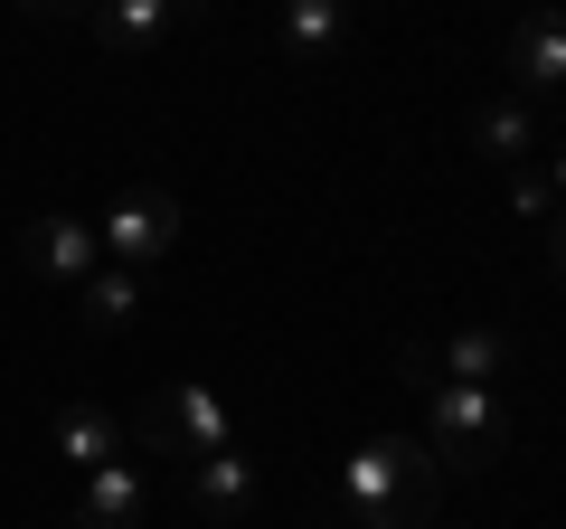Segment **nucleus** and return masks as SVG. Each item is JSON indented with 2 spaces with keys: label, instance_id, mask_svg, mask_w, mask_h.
I'll return each instance as SVG.
<instances>
[{
  "label": "nucleus",
  "instance_id": "obj_2",
  "mask_svg": "<svg viewBox=\"0 0 566 529\" xmlns=\"http://www.w3.org/2000/svg\"><path fill=\"white\" fill-rule=\"evenodd\" d=\"M520 445L501 387H463V378H424V454L434 464H501Z\"/></svg>",
  "mask_w": 566,
  "mask_h": 529
},
{
  "label": "nucleus",
  "instance_id": "obj_4",
  "mask_svg": "<svg viewBox=\"0 0 566 529\" xmlns=\"http://www.w3.org/2000/svg\"><path fill=\"white\" fill-rule=\"evenodd\" d=\"M397 369L406 378H463V387H501L510 369H520V341H510L501 322H463V331H444V341H406L397 350Z\"/></svg>",
  "mask_w": 566,
  "mask_h": 529
},
{
  "label": "nucleus",
  "instance_id": "obj_1",
  "mask_svg": "<svg viewBox=\"0 0 566 529\" xmlns=\"http://www.w3.org/2000/svg\"><path fill=\"white\" fill-rule=\"evenodd\" d=\"M434 483H444V464L424 454V435H368L322 483V510H331V529H424Z\"/></svg>",
  "mask_w": 566,
  "mask_h": 529
},
{
  "label": "nucleus",
  "instance_id": "obj_9",
  "mask_svg": "<svg viewBox=\"0 0 566 529\" xmlns=\"http://www.w3.org/2000/svg\"><path fill=\"white\" fill-rule=\"evenodd\" d=\"M510 85H520L528 104L566 85V10H528V20L510 29Z\"/></svg>",
  "mask_w": 566,
  "mask_h": 529
},
{
  "label": "nucleus",
  "instance_id": "obj_12",
  "mask_svg": "<svg viewBox=\"0 0 566 529\" xmlns=\"http://www.w3.org/2000/svg\"><path fill=\"white\" fill-rule=\"evenodd\" d=\"M48 454H57L66 473L114 464V454H123V416H104V407H85V397H76V407H57V416H48Z\"/></svg>",
  "mask_w": 566,
  "mask_h": 529
},
{
  "label": "nucleus",
  "instance_id": "obj_6",
  "mask_svg": "<svg viewBox=\"0 0 566 529\" xmlns=\"http://www.w3.org/2000/svg\"><path fill=\"white\" fill-rule=\"evenodd\" d=\"M218 0H85V20H95V39L114 48V58H142V48H161L180 20H208Z\"/></svg>",
  "mask_w": 566,
  "mask_h": 529
},
{
  "label": "nucleus",
  "instance_id": "obj_16",
  "mask_svg": "<svg viewBox=\"0 0 566 529\" xmlns=\"http://www.w3.org/2000/svg\"><path fill=\"white\" fill-rule=\"evenodd\" d=\"M547 264L566 274V208H547Z\"/></svg>",
  "mask_w": 566,
  "mask_h": 529
},
{
  "label": "nucleus",
  "instance_id": "obj_15",
  "mask_svg": "<svg viewBox=\"0 0 566 529\" xmlns=\"http://www.w3.org/2000/svg\"><path fill=\"white\" fill-rule=\"evenodd\" d=\"M528 170H538V189H547V208H566V152H557V162H528Z\"/></svg>",
  "mask_w": 566,
  "mask_h": 529
},
{
  "label": "nucleus",
  "instance_id": "obj_3",
  "mask_svg": "<svg viewBox=\"0 0 566 529\" xmlns=\"http://www.w3.org/2000/svg\"><path fill=\"white\" fill-rule=\"evenodd\" d=\"M133 435H142V454H180V464H199V454H227V445H237V407H227L208 378H170V387L142 397Z\"/></svg>",
  "mask_w": 566,
  "mask_h": 529
},
{
  "label": "nucleus",
  "instance_id": "obj_5",
  "mask_svg": "<svg viewBox=\"0 0 566 529\" xmlns=\"http://www.w3.org/2000/svg\"><path fill=\"white\" fill-rule=\"evenodd\" d=\"M95 246H104V264H133V274L170 264V246H180V199H170V189H123L95 218Z\"/></svg>",
  "mask_w": 566,
  "mask_h": 529
},
{
  "label": "nucleus",
  "instance_id": "obj_17",
  "mask_svg": "<svg viewBox=\"0 0 566 529\" xmlns=\"http://www.w3.org/2000/svg\"><path fill=\"white\" fill-rule=\"evenodd\" d=\"M20 10H39V20H85V0H20Z\"/></svg>",
  "mask_w": 566,
  "mask_h": 529
},
{
  "label": "nucleus",
  "instance_id": "obj_13",
  "mask_svg": "<svg viewBox=\"0 0 566 529\" xmlns=\"http://www.w3.org/2000/svg\"><path fill=\"white\" fill-rule=\"evenodd\" d=\"M349 29H359V10L349 0H283V58H340Z\"/></svg>",
  "mask_w": 566,
  "mask_h": 529
},
{
  "label": "nucleus",
  "instance_id": "obj_8",
  "mask_svg": "<svg viewBox=\"0 0 566 529\" xmlns=\"http://www.w3.org/2000/svg\"><path fill=\"white\" fill-rule=\"evenodd\" d=\"M472 152H482L491 170H528V162L547 152V123H538V104H528V95L482 104V114H472Z\"/></svg>",
  "mask_w": 566,
  "mask_h": 529
},
{
  "label": "nucleus",
  "instance_id": "obj_7",
  "mask_svg": "<svg viewBox=\"0 0 566 529\" xmlns=\"http://www.w3.org/2000/svg\"><path fill=\"white\" fill-rule=\"evenodd\" d=\"M151 520V473H142V454H114V464H95L76 483V529H142Z\"/></svg>",
  "mask_w": 566,
  "mask_h": 529
},
{
  "label": "nucleus",
  "instance_id": "obj_11",
  "mask_svg": "<svg viewBox=\"0 0 566 529\" xmlns=\"http://www.w3.org/2000/svg\"><path fill=\"white\" fill-rule=\"evenodd\" d=\"M180 501L199 510V520H245V510H255V464H245V445L199 454V464H189V483H180Z\"/></svg>",
  "mask_w": 566,
  "mask_h": 529
},
{
  "label": "nucleus",
  "instance_id": "obj_10",
  "mask_svg": "<svg viewBox=\"0 0 566 529\" xmlns=\"http://www.w3.org/2000/svg\"><path fill=\"white\" fill-rule=\"evenodd\" d=\"M29 264H39L48 284H66V293H76L85 274L104 264V246H95V218H66V208H48V218L29 227Z\"/></svg>",
  "mask_w": 566,
  "mask_h": 529
},
{
  "label": "nucleus",
  "instance_id": "obj_14",
  "mask_svg": "<svg viewBox=\"0 0 566 529\" xmlns=\"http://www.w3.org/2000/svg\"><path fill=\"white\" fill-rule=\"evenodd\" d=\"M76 312H85V331H133L142 274H133V264H95V274L76 284Z\"/></svg>",
  "mask_w": 566,
  "mask_h": 529
}]
</instances>
